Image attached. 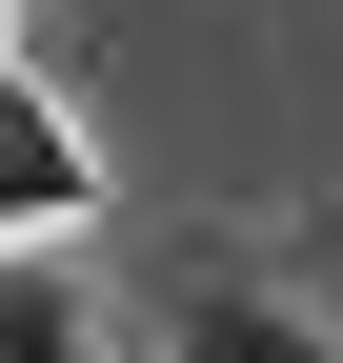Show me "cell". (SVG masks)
<instances>
[{
	"label": "cell",
	"mask_w": 343,
	"mask_h": 363,
	"mask_svg": "<svg viewBox=\"0 0 343 363\" xmlns=\"http://www.w3.org/2000/svg\"><path fill=\"white\" fill-rule=\"evenodd\" d=\"M81 182H101V162H81V121L40 101V81H0V242H61Z\"/></svg>",
	"instance_id": "obj_1"
},
{
	"label": "cell",
	"mask_w": 343,
	"mask_h": 363,
	"mask_svg": "<svg viewBox=\"0 0 343 363\" xmlns=\"http://www.w3.org/2000/svg\"><path fill=\"white\" fill-rule=\"evenodd\" d=\"M182 363H343V323H303V303H263V283H202Z\"/></svg>",
	"instance_id": "obj_2"
},
{
	"label": "cell",
	"mask_w": 343,
	"mask_h": 363,
	"mask_svg": "<svg viewBox=\"0 0 343 363\" xmlns=\"http://www.w3.org/2000/svg\"><path fill=\"white\" fill-rule=\"evenodd\" d=\"M0 363H101V323H81V283L0 262Z\"/></svg>",
	"instance_id": "obj_3"
}]
</instances>
